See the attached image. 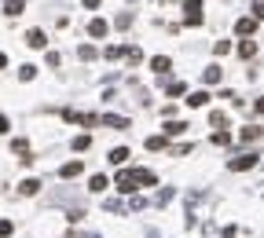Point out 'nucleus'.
<instances>
[{
  "instance_id": "obj_21",
  "label": "nucleus",
  "mask_w": 264,
  "mask_h": 238,
  "mask_svg": "<svg viewBox=\"0 0 264 238\" xmlns=\"http://www.w3.org/2000/svg\"><path fill=\"white\" fill-rule=\"evenodd\" d=\"M209 125L224 128V125H228V114H224V110H213V114H209Z\"/></svg>"
},
{
  "instance_id": "obj_27",
  "label": "nucleus",
  "mask_w": 264,
  "mask_h": 238,
  "mask_svg": "<svg viewBox=\"0 0 264 238\" xmlns=\"http://www.w3.org/2000/svg\"><path fill=\"white\" fill-rule=\"evenodd\" d=\"M92 147V136H77L73 139V150H88Z\"/></svg>"
},
{
  "instance_id": "obj_35",
  "label": "nucleus",
  "mask_w": 264,
  "mask_h": 238,
  "mask_svg": "<svg viewBox=\"0 0 264 238\" xmlns=\"http://www.w3.org/2000/svg\"><path fill=\"white\" fill-rule=\"evenodd\" d=\"M4 132H7V118L0 114V136H4Z\"/></svg>"
},
{
  "instance_id": "obj_4",
  "label": "nucleus",
  "mask_w": 264,
  "mask_h": 238,
  "mask_svg": "<svg viewBox=\"0 0 264 238\" xmlns=\"http://www.w3.org/2000/svg\"><path fill=\"white\" fill-rule=\"evenodd\" d=\"M99 125H107V128H129V118H121V114H103Z\"/></svg>"
},
{
  "instance_id": "obj_7",
  "label": "nucleus",
  "mask_w": 264,
  "mask_h": 238,
  "mask_svg": "<svg viewBox=\"0 0 264 238\" xmlns=\"http://www.w3.org/2000/svg\"><path fill=\"white\" fill-rule=\"evenodd\" d=\"M150 70H154V73H169V70H173L169 55H154V59H150Z\"/></svg>"
},
{
  "instance_id": "obj_22",
  "label": "nucleus",
  "mask_w": 264,
  "mask_h": 238,
  "mask_svg": "<svg viewBox=\"0 0 264 238\" xmlns=\"http://www.w3.org/2000/svg\"><path fill=\"white\" fill-rule=\"evenodd\" d=\"M125 59L132 66H139V62H143V52H139V48H125Z\"/></svg>"
},
{
  "instance_id": "obj_38",
  "label": "nucleus",
  "mask_w": 264,
  "mask_h": 238,
  "mask_svg": "<svg viewBox=\"0 0 264 238\" xmlns=\"http://www.w3.org/2000/svg\"><path fill=\"white\" fill-rule=\"evenodd\" d=\"M84 238H103V235H84Z\"/></svg>"
},
{
  "instance_id": "obj_37",
  "label": "nucleus",
  "mask_w": 264,
  "mask_h": 238,
  "mask_svg": "<svg viewBox=\"0 0 264 238\" xmlns=\"http://www.w3.org/2000/svg\"><path fill=\"white\" fill-rule=\"evenodd\" d=\"M4 66H7V55H4V52H0V70H4Z\"/></svg>"
},
{
  "instance_id": "obj_19",
  "label": "nucleus",
  "mask_w": 264,
  "mask_h": 238,
  "mask_svg": "<svg viewBox=\"0 0 264 238\" xmlns=\"http://www.w3.org/2000/svg\"><path fill=\"white\" fill-rule=\"evenodd\" d=\"M88 190H96V194H99V190H107V176H103V173L92 176V179H88Z\"/></svg>"
},
{
  "instance_id": "obj_1",
  "label": "nucleus",
  "mask_w": 264,
  "mask_h": 238,
  "mask_svg": "<svg viewBox=\"0 0 264 238\" xmlns=\"http://www.w3.org/2000/svg\"><path fill=\"white\" fill-rule=\"evenodd\" d=\"M139 173H143V169H125V173H118L114 187L121 190V194H132V190L139 187Z\"/></svg>"
},
{
  "instance_id": "obj_2",
  "label": "nucleus",
  "mask_w": 264,
  "mask_h": 238,
  "mask_svg": "<svg viewBox=\"0 0 264 238\" xmlns=\"http://www.w3.org/2000/svg\"><path fill=\"white\" fill-rule=\"evenodd\" d=\"M261 161V154H253V150H246V154H239V158H231L228 161V169L231 173H246V169H253Z\"/></svg>"
},
{
  "instance_id": "obj_17",
  "label": "nucleus",
  "mask_w": 264,
  "mask_h": 238,
  "mask_svg": "<svg viewBox=\"0 0 264 238\" xmlns=\"http://www.w3.org/2000/svg\"><path fill=\"white\" fill-rule=\"evenodd\" d=\"M18 190H22V194H37V190H41V179H22Z\"/></svg>"
},
{
  "instance_id": "obj_3",
  "label": "nucleus",
  "mask_w": 264,
  "mask_h": 238,
  "mask_svg": "<svg viewBox=\"0 0 264 238\" xmlns=\"http://www.w3.org/2000/svg\"><path fill=\"white\" fill-rule=\"evenodd\" d=\"M184 11H187V26L202 22V0H184Z\"/></svg>"
},
{
  "instance_id": "obj_33",
  "label": "nucleus",
  "mask_w": 264,
  "mask_h": 238,
  "mask_svg": "<svg viewBox=\"0 0 264 238\" xmlns=\"http://www.w3.org/2000/svg\"><path fill=\"white\" fill-rule=\"evenodd\" d=\"M253 18H264V0H253Z\"/></svg>"
},
{
  "instance_id": "obj_25",
  "label": "nucleus",
  "mask_w": 264,
  "mask_h": 238,
  "mask_svg": "<svg viewBox=\"0 0 264 238\" xmlns=\"http://www.w3.org/2000/svg\"><path fill=\"white\" fill-rule=\"evenodd\" d=\"M165 147V136H150L147 139V150H162Z\"/></svg>"
},
{
  "instance_id": "obj_26",
  "label": "nucleus",
  "mask_w": 264,
  "mask_h": 238,
  "mask_svg": "<svg viewBox=\"0 0 264 238\" xmlns=\"http://www.w3.org/2000/svg\"><path fill=\"white\" fill-rule=\"evenodd\" d=\"M114 26H118V30H129V26H132V15H129V11H125V15H118V18H114Z\"/></svg>"
},
{
  "instance_id": "obj_13",
  "label": "nucleus",
  "mask_w": 264,
  "mask_h": 238,
  "mask_svg": "<svg viewBox=\"0 0 264 238\" xmlns=\"http://www.w3.org/2000/svg\"><path fill=\"white\" fill-rule=\"evenodd\" d=\"M180 132H187L184 121H165V139H169V136H180Z\"/></svg>"
},
{
  "instance_id": "obj_10",
  "label": "nucleus",
  "mask_w": 264,
  "mask_h": 238,
  "mask_svg": "<svg viewBox=\"0 0 264 238\" xmlns=\"http://www.w3.org/2000/svg\"><path fill=\"white\" fill-rule=\"evenodd\" d=\"M107 30H110V26L103 22V18H92V22H88V37H107Z\"/></svg>"
},
{
  "instance_id": "obj_6",
  "label": "nucleus",
  "mask_w": 264,
  "mask_h": 238,
  "mask_svg": "<svg viewBox=\"0 0 264 238\" xmlns=\"http://www.w3.org/2000/svg\"><path fill=\"white\" fill-rule=\"evenodd\" d=\"M81 169H84V165L73 158V161H66V165L59 169V176H63V179H73V176H81Z\"/></svg>"
},
{
  "instance_id": "obj_16",
  "label": "nucleus",
  "mask_w": 264,
  "mask_h": 238,
  "mask_svg": "<svg viewBox=\"0 0 264 238\" xmlns=\"http://www.w3.org/2000/svg\"><path fill=\"white\" fill-rule=\"evenodd\" d=\"M173 194H176L173 187H162V190H158V198H154V205H169V202H173Z\"/></svg>"
},
{
  "instance_id": "obj_34",
  "label": "nucleus",
  "mask_w": 264,
  "mask_h": 238,
  "mask_svg": "<svg viewBox=\"0 0 264 238\" xmlns=\"http://www.w3.org/2000/svg\"><path fill=\"white\" fill-rule=\"evenodd\" d=\"M253 110H257V114H264V95H261L257 103H253Z\"/></svg>"
},
{
  "instance_id": "obj_36",
  "label": "nucleus",
  "mask_w": 264,
  "mask_h": 238,
  "mask_svg": "<svg viewBox=\"0 0 264 238\" xmlns=\"http://www.w3.org/2000/svg\"><path fill=\"white\" fill-rule=\"evenodd\" d=\"M81 4H84V7H99L103 0H81Z\"/></svg>"
},
{
  "instance_id": "obj_28",
  "label": "nucleus",
  "mask_w": 264,
  "mask_h": 238,
  "mask_svg": "<svg viewBox=\"0 0 264 238\" xmlns=\"http://www.w3.org/2000/svg\"><path fill=\"white\" fill-rule=\"evenodd\" d=\"M103 55H107V59H121V55H125V48H118V44H110V48H107V52H103Z\"/></svg>"
},
{
  "instance_id": "obj_9",
  "label": "nucleus",
  "mask_w": 264,
  "mask_h": 238,
  "mask_svg": "<svg viewBox=\"0 0 264 238\" xmlns=\"http://www.w3.org/2000/svg\"><path fill=\"white\" fill-rule=\"evenodd\" d=\"M235 30H239L242 37H250L253 30H257V18H253V15H250V18H239V22H235Z\"/></svg>"
},
{
  "instance_id": "obj_12",
  "label": "nucleus",
  "mask_w": 264,
  "mask_h": 238,
  "mask_svg": "<svg viewBox=\"0 0 264 238\" xmlns=\"http://www.w3.org/2000/svg\"><path fill=\"white\" fill-rule=\"evenodd\" d=\"M209 103V92H191L187 95V107H205Z\"/></svg>"
},
{
  "instance_id": "obj_30",
  "label": "nucleus",
  "mask_w": 264,
  "mask_h": 238,
  "mask_svg": "<svg viewBox=\"0 0 264 238\" xmlns=\"http://www.w3.org/2000/svg\"><path fill=\"white\" fill-rule=\"evenodd\" d=\"M213 143H216V147H228V143H231V136H228V132H216V136H213Z\"/></svg>"
},
{
  "instance_id": "obj_31",
  "label": "nucleus",
  "mask_w": 264,
  "mask_h": 238,
  "mask_svg": "<svg viewBox=\"0 0 264 238\" xmlns=\"http://www.w3.org/2000/svg\"><path fill=\"white\" fill-rule=\"evenodd\" d=\"M11 231H15V224H11V220H0V238H7Z\"/></svg>"
},
{
  "instance_id": "obj_11",
  "label": "nucleus",
  "mask_w": 264,
  "mask_h": 238,
  "mask_svg": "<svg viewBox=\"0 0 264 238\" xmlns=\"http://www.w3.org/2000/svg\"><path fill=\"white\" fill-rule=\"evenodd\" d=\"M125 158H129V150H125V147H114V150L107 154V161H110V165H125Z\"/></svg>"
},
{
  "instance_id": "obj_5",
  "label": "nucleus",
  "mask_w": 264,
  "mask_h": 238,
  "mask_svg": "<svg viewBox=\"0 0 264 238\" xmlns=\"http://www.w3.org/2000/svg\"><path fill=\"white\" fill-rule=\"evenodd\" d=\"M220 77H224V70H220L216 62H213V66H205V70H202V81H205V84H220Z\"/></svg>"
},
{
  "instance_id": "obj_29",
  "label": "nucleus",
  "mask_w": 264,
  "mask_h": 238,
  "mask_svg": "<svg viewBox=\"0 0 264 238\" xmlns=\"http://www.w3.org/2000/svg\"><path fill=\"white\" fill-rule=\"evenodd\" d=\"M33 73H37V66H30V62H26L22 70H18V77H22V81H33Z\"/></svg>"
},
{
  "instance_id": "obj_8",
  "label": "nucleus",
  "mask_w": 264,
  "mask_h": 238,
  "mask_svg": "<svg viewBox=\"0 0 264 238\" xmlns=\"http://www.w3.org/2000/svg\"><path fill=\"white\" fill-rule=\"evenodd\" d=\"M26 44H30V48H44L48 37H44V30H30V33H26Z\"/></svg>"
},
{
  "instance_id": "obj_14",
  "label": "nucleus",
  "mask_w": 264,
  "mask_h": 238,
  "mask_svg": "<svg viewBox=\"0 0 264 238\" xmlns=\"http://www.w3.org/2000/svg\"><path fill=\"white\" fill-rule=\"evenodd\" d=\"M239 55H242V59H253V55H257V41H242L239 44Z\"/></svg>"
},
{
  "instance_id": "obj_18",
  "label": "nucleus",
  "mask_w": 264,
  "mask_h": 238,
  "mask_svg": "<svg viewBox=\"0 0 264 238\" xmlns=\"http://www.w3.org/2000/svg\"><path fill=\"white\" fill-rule=\"evenodd\" d=\"M165 92H169V95H184L187 84H184V81H165Z\"/></svg>"
},
{
  "instance_id": "obj_32",
  "label": "nucleus",
  "mask_w": 264,
  "mask_h": 238,
  "mask_svg": "<svg viewBox=\"0 0 264 238\" xmlns=\"http://www.w3.org/2000/svg\"><path fill=\"white\" fill-rule=\"evenodd\" d=\"M213 52H216V55H228V52H231V44H228V41H216Z\"/></svg>"
},
{
  "instance_id": "obj_20",
  "label": "nucleus",
  "mask_w": 264,
  "mask_h": 238,
  "mask_svg": "<svg viewBox=\"0 0 264 238\" xmlns=\"http://www.w3.org/2000/svg\"><path fill=\"white\" fill-rule=\"evenodd\" d=\"M253 139H261V128L257 125H246V128H242V143H253Z\"/></svg>"
},
{
  "instance_id": "obj_23",
  "label": "nucleus",
  "mask_w": 264,
  "mask_h": 238,
  "mask_svg": "<svg viewBox=\"0 0 264 238\" xmlns=\"http://www.w3.org/2000/svg\"><path fill=\"white\" fill-rule=\"evenodd\" d=\"M77 55L88 62V59H96V48H92V44H81V48H77Z\"/></svg>"
},
{
  "instance_id": "obj_24",
  "label": "nucleus",
  "mask_w": 264,
  "mask_h": 238,
  "mask_svg": "<svg viewBox=\"0 0 264 238\" xmlns=\"http://www.w3.org/2000/svg\"><path fill=\"white\" fill-rule=\"evenodd\" d=\"M103 209H107V213H125V205H121L118 198H107V205H103Z\"/></svg>"
},
{
  "instance_id": "obj_15",
  "label": "nucleus",
  "mask_w": 264,
  "mask_h": 238,
  "mask_svg": "<svg viewBox=\"0 0 264 238\" xmlns=\"http://www.w3.org/2000/svg\"><path fill=\"white\" fill-rule=\"evenodd\" d=\"M22 7H26V0H4V11L7 15H22Z\"/></svg>"
}]
</instances>
